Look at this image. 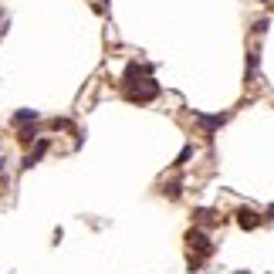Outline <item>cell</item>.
Returning <instances> with one entry per match:
<instances>
[{"label":"cell","mask_w":274,"mask_h":274,"mask_svg":"<svg viewBox=\"0 0 274 274\" xmlns=\"http://www.w3.org/2000/svg\"><path fill=\"white\" fill-rule=\"evenodd\" d=\"M44 153H48V139H38V142H34V153H27V156H24L20 169H31V166H34V163H38Z\"/></svg>","instance_id":"cell-5"},{"label":"cell","mask_w":274,"mask_h":274,"mask_svg":"<svg viewBox=\"0 0 274 274\" xmlns=\"http://www.w3.org/2000/svg\"><path fill=\"white\" fill-rule=\"evenodd\" d=\"M17 142H24V146L38 142V129H34V125H31V129H27V125H20V129H17Z\"/></svg>","instance_id":"cell-8"},{"label":"cell","mask_w":274,"mask_h":274,"mask_svg":"<svg viewBox=\"0 0 274 274\" xmlns=\"http://www.w3.org/2000/svg\"><path fill=\"white\" fill-rule=\"evenodd\" d=\"M10 122H14V125L20 129V125H27V122H38V112H34V109H17Z\"/></svg>","instance_id":"cell-6"},{"label":"cell","mask_w":274,"mask_h":274,"mask_svg":"<svg viewBox=\"0 0 274 274\" xmlns=\"http://www.w3.org/2000/svg\"><path fill=\"white\" fill-rule=\"evenodd\" d=\"M234 274H251V271H234Z\"/></svg>","instance_id":"cell-15"},{"label":"cell","mask_w":274,"mask_h":274,"mask_svg":"<svg viewBox=\"0 0 274 274\" xmlns=\"http://www.w3.org/2000/svg\"><path fill=\"white\" fill-rule=\"evenodd\" d=\"M102 3H105V0H102Z\"/></svg>","instance_id":"cell-16"},{"label":"cell","mask_w":274,"mask_h":274,"mask_svg":"<svg viewBox=\"0 0 274 274\" xmlns=\"http://www.w3.org/2000/svg\"><path fill=\"white\" fill-rule=\"evenodd\" d=\"M264 220H274V203L268 207V214H264Z\"/></svg>","instance_id":"cell-13"},{"label":"cell","mask_w":274,"mask_h":274,"mask_svg":"<svg viewBox=\"0 0 274 274\" xmlns=\"http://www.w3.org/2000/svg\"><path fill=\"white\" fill-rule=\"evenodd\" d=\"M163 193L169 196V200H176V196L183 193V186H179V183H166V190H163Z\"/></svg>","instance_id":"cell-10"},{"label":"cell","mask_w":274,"mask_h":274,"mask_svg":"<svg viewBox=\"0 0 274 274\" xmlns=\"http://www.w3.org/2000/svg\"><path fill=\"white\" fill-rule=\"evenodd\" d=\"M186 264H190V271H200V264H203V261H200L196 254H190V261H186Z\"/></svg>","instance_id":"cell-12"},{"label":"cell","mask_w":274,"mask_h":274,"mask_svg":"<svg viewBox=\"0 0 274 274\" xmlns=\"http://www.w3.org/2000/svg\"><path fill=\"white\" fill-rule=\"evenodd\" d=\"M251 31H254L257 38H261V34H268V20L261 17V20H254V27H251Z\"/></svg>","instance_id":"cell-11"},{"label":"cell","mask_w":274,"mask_h":274,"mask_svg":"<svg viewBox=\"0 0 274 274\" xmlns=\"http://www.w3.org/2000/svg\"><path fill=\"white\" fill-rule=\"evenodd\" d=\"M193 156V146H183V149H179V156H176V163H173V166H183V163H186V159Z\"/></svg>","instance_id":"cell-9"},{"label":"cell","mask_w":274,"mask_h":274,"mask_svg":"<svg viewBox=\"0 0 274 274\" xmlns=\"http://www.w3.org/2000/svg\"><path fill=\"white\" fill-rule=\"evenodd\" d=\"M3 166H7V159H3V156H0V173H3Z\"/></svg>","instance_id":"cell-14"},{"label":"cell","mask_w":274,"mask_h":274,"mask_svg":"<svg viewBox=\"0 0 274 274\" xmlns=\"http://www.w3.org/2000/svg\"><path fill=\"white\" fill-rule=\"evenodd\" d=\"M261 220H264V217L257 214V210H251V207H240V210H237V227H240V230H254V227H261Z\"/></svg>","instance_id":"cell-4"},{"label":"cell","mask_w":274,"mask_h":274,"mask_svg":"<svg viewBox=\"0 0 274 274\" xmlns=\"http://www.w3.org/2000/svg\"><path fill=\"white\" fill-rule=\"evenodd\" d=\"M193 118H196V125H200V129L210 136V132H217V129H220V125L230 118V112H217V115H203V112H193Z\"/></svg>","instance_id":"cell-3"},{"label":"cell","mask_w":274,"mask_h":274,"mask_svg":"<svg viewBox=\"0 0 274 274\" xmlns=\"http://www.w3.org/2000/svg\"><path fill=\"white\" fill-rule=\"evenodd\" d=\"M186 244H190V251H196V254H214V240H210L207 230H200V227H190Z\"/></svg>","instance_id":"cell-2"},{"label":"cell","mask_w":274,"mask_h":274,"mask_svg":"<svg viewBox=\"0 0 274 274\" xmlns=\"http://www.w3.org/2000/svg\"><path fill=\"white\" fill-rule=\"evenodd\" d=\"M125 98L129 102H153V98H159V81H153V78L125 81Z\"/></svg>","instance_id":"cell-1"},{"label":"cell","mask_w":274,"mask_h":274,"mask_svg":"<svg viewBox=\"0 0 274 274\" xmlns=\"http://www.w3.org/2000/svg\"><path fill=\"white\" fill-rule=\"evenodd\" d=\"M257 64H261V58H257V51H247V71H244V78H247V85H254V78H257Z\"/></svg>","instance_id":"cell-7"}]
</instances>
